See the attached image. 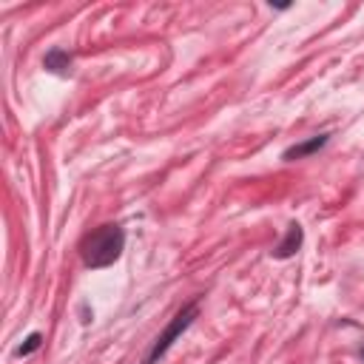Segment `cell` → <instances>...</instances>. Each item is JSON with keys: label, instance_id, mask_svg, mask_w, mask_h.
<instances>
[{"label": "cell", "instance_id": "obj_6", "mask_svg": "<svg viewBox=\"0 0 364 364\" xmlns=\"http://www.w3.org/2000/svg\"><path fill=\"white\" fill-rule=\"evenodd\" d=\"M361 358H364V353H361Z\"/></svg>", "mask_w": 364, "mask_h": 364}, {"label": "cell", "instance_id": "obj_2", "mask_svg": "<svg viewBox=\"0 0 364 364\" xmlns=\"http://www.w3.org/2000/svg\"><path fill=\"white\" fill-rule=\"evenodd\" d=\"M193 316H196V304L185 307V310H182V313H179V316L171 321V327H168V330H165V333L156 338V344H154V353H151L148 364H154V361H156V358H159V355H162V353H165V350L173 344V338H176V336H179V333H182V330H185V327L193 321Z\"/></svg>", "mask_w": 364, "mask_h": 364}, {"label": "cell", "instance_id": "obj_1", "mask_svg": "<svg viewBox=\"0 0 364 364\" xmlns=\"http://www.w3.org/2000/svg\"><path fill=\"white\" fill-rule=\"evenodd\" d=\"M122 245H125V233L119 225H102L97 228L94 233H88L80 245L82 250V262L88 267H108L119 259L122 253Z\"/></svg>", "mask_w": 364, "mask_h": 364}, {"label": "cell", "instance_id": "obj_3", "mask_svg": "<svg viewBox=\"0 0 364 364\" xmlns=\"http://www.w3.org/2000/svg\"><path fill=\"white\" fill-rule=\"evenodd\" d=\"M299 242H301V228L299 225H290V233H287V239L279 245V250H276V256L279 259H284V256H290L296 247H299Z\"/></svg>", "mask_w": 364, "mask_h": 364}, {"label": "cell", "instance_id": "obj_4", "mask_svg": "<svg viewBox=\"0 0 364 364\" xmlns=\"http://www.w3.org/2000/svg\"><path fill=\"white\" fill-rule=\"evenodd\" d=\"M324 142H327V136H313L310 142H304V145H296V148H290V151H287L284 156H287V159H293V156L299 159V156H304V154H310V151H316V148H321Z\"/></svg>", "mask_w": 364, "mask_h": 364}, {"label": "cell", "instance_id": "obj_5", "mask_svg": "<svg viewBox=\"0 0 364 364\" xmlns=\"http://www.w3.org/2000/svg\"><path fill=\"white\" fill-rule=\"evenodd\" d=\"M37 347H40V333H31V336L26 338V344L17 350V355H28V353H31V350H37Z\"/></svg>", "mask_w": 364, "mask_h": 364}]
</instances>
